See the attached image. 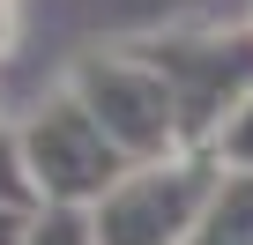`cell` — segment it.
I'll list each match as a JSON object with an SVG mask.
<instances>
[{
    "instance_id": "1",
    "label": "cell",
    "mask_w": 253,
    "mask_h": 245,
    "mask_svg": "<svg viewBox=\"0 0 253 245\" xmlns=\"http://www.w3.org/2000/svg\"><path fill=\"white\" fill-rule=\"evenodd\" d=\"M97 127L112 134V149L126 164H164L186 149V119H179V97L171 82L157 74V60L126 37V45H89L75 52L67 82H60Z\"/></svg>"
},
{
    "instance_id": "2",
    "label": "cell",
    "mask_w": 253,
    "mask_h": 245,
    "mask_svg": "<svg viewBox=\"0 0 253 245\" xmlns=\"http://www.w3.org/2000/svg\"><path fill=\"white\" fill-rule=\"evenodd\" d=\"M15 141H23V171H30V186H38L45 208H82L89 215L126 171H134L112 149V134L97 127L67 89H52L45 104H30V119L15 127Z\"/></svg>"
},
{
    "instance_id": "3",
    "label": "cell",
    "mask_w": 253,
    "mask_h": 245,
    "mask_svg": "<svg viewBox=\"0 0 253 245\" xmlns=\"http://www.w3.org/2000/svg\"><path fill=\"white\" fill-rule=\"evenodd\" d=\"M209 193H216V156L179 149L164 164H134L89 208V230H97V245H194Z\"/></svg>"
},
{
    "instance_id": "4",
    "label": "cell",
    "mask_w": 253,
    "mask_h": 245,
    "mask_svg": "<svg viewBox=\"0 0 253 245\" xmlns=\"http://www.w3.org/2000/svg\"><path fill=\"white\" fill-rule=\"evenodd\" d=\"M157 74L179 97L186 119V149H209L216 127L253 97V30H164V37H134Z\"/></svg>"
},
{
    "instance_id": "5",
    "label": "cell",
    "mask_w": 253,
    "mask_h": 245,
    "mask_svg": "<svg viewBox=\"0 0 253 245\" xmlns=\"http://www.w3.org/2000/svg\"><path fill=\"white\" fill-rule=\"evenodd\" d=\"M194 245H253V171H216V193L194 223Z\"/></svg>"
},
{
    "instance_id": "6",
    "label": "cell",
    "mask_w": 253,
    "mask_h": 245,
    "mask_svg": "<svg viewBox=\"0 0 253 245\" xmlns=\"http://www.w3.org/2000/svg\"><path fill=\"white\" fill-rule=\"evenodd\" d=\"M209 156H216V171H253V97L216 127V141H209Z\"/></svg>"
},
{
    "instance_id": "7",
    "label": "cell",
    "mask_w": 253,
    "mask_h": 245,
    "mask_svg": "<svg viewBox=\"0 0 253 245\" xmlns=\"http://www.w3.org/2000/svg\"><path fill=\"white\" fill-rule=\"evenodd\" d=\"M23 245H97V230H89L82 208H38V223H30Z\"/></svg>"
},
{
    "instance_id": "8",
    "label": "cell",
    "mask_w": 253,
    "mask_h": 245,
    "mask_svg": "<svg viewBox=\"0 0 253 245\" xmlns=\"http://www.w3.org/2000/svg\"><path fill=\"white\" fill-rule=\"evenodd\" d=\"M0 201H8V208H45L38 186H30V171H23V141H15V127H0Z\"/></svg>"
},
{
    "instance_id": "9",
    "label": "cell",
    "mask_w": 253,
    "mask_h": 245,
    "mask_svg": "<svg viewBox=\"0 0 253 245\" xmlns=\"http://www.w3.org/2000/svg\"><path fill=\"white\" fill-rule=\"evenodd\" d=\"M30 223H38V208H8V201H0V245H23Z\"/></svg>"
},
{
    "instance_id": "10",
    "label": "cell",
    "mask_w": 253,
    "mask_h": 245,
    "mask_svg": "<svg viewBox=\"0 0 253 245\" xmlns=\"http://www.w3.org/2000/svg\"><path fill=\"white\" fill-rule=\"evenodd\" d=\"M8 37H15V15H8V0H0V52H8Z\"/></svg>"
}]
</instances>
